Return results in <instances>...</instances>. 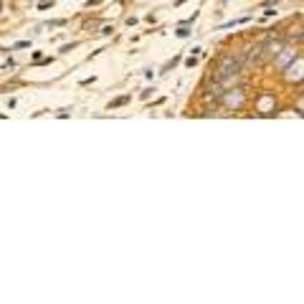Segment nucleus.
I'll return each mask as SVG.
<instances>
[{"instance_id": "nucleus-1", "label": "nucleus", "mask_w": 304, "mask_h": 304, "mask_svg": "<svg viewBox=\"0 0 304 304\" xmlns=\"http://www.w3.org/2000/svg\"><path fill=\"white\" fill-rule=\"evenodd\" d=\"M284 51V44L276 38H264L261 44H256L254 48H249V53L244 56V66H264L269 58L279 56Z\"/></svg>"}]
</instances>
